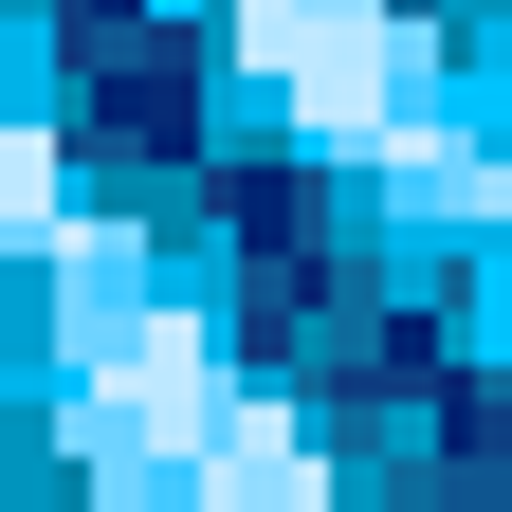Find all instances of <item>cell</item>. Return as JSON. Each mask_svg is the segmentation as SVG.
Returning <instances> with one entry per match:
<instances>
[{"instance_id": "1", "label": "cell", "mask_w": 512, "mask_h": 512, "mask_svg": "<svg viewBox=\"0 0 512 512\" xmlns=\"http://www.w3.org/2000/svg\"><path fill=\"white\" fill-rule=\"evenodd\" d=\"M256 55L330 110V128H366V147H403V37L366 19V0H256Z\"/></svg>"}]
</instances>
